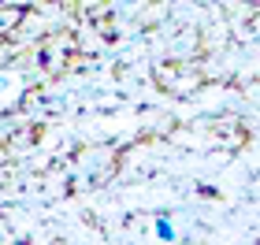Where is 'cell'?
<instances>
[{"mask_svg": "<svg viewBox=\"0 0 260 245\" xmlns=\"http://www.w3.org/2000/svg\"><path fill=\"white\" fill-rule=\"evenodd\" d=\"M156 238H160V241H175V238H179L171 219H156Z\"/></svg>", "mask_w": 260, "mask_h": 245, "instance_id": "obj_1", "label": "cell"}]
</instances>
